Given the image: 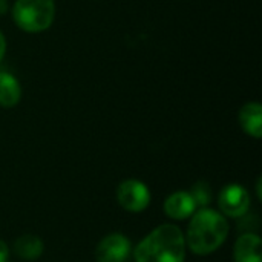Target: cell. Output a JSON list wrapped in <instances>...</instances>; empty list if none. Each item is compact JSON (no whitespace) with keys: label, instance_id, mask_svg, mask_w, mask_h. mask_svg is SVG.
Here are the masks:
<instances>
[{"label":"cell","instance_id":"cell-13","mask_svg":"<svg viewBox=\"0 0 262 262\" xmlns=\"http://www.w3.org/2000/svg\"><path fill=\"white\" fill-rule=\"evenodd\" d=\"M9 258V247L5 241L0 239V262H6Z\"/></svg>","mask_w":262,"mask_h":262},{"label":"cell","instance_id":"cell-3","mask_svg":"<svg viewBox=\"0 0 262 262\" xmlns=\"http://www.w3.org/2000/svg\"><path fill=\"white\" fill-rule=\"evenodd\" d=\"M15 25L26 32H41L55 18L54 0H17L12 8Z\"/></svg>","mask_w":262,"mask_h":262},{"label":"cell","instance_id":"cell-5","mask_svg":"<svg viewBox=\"0 0 262 262\" xmlns=\"http://www.w3.org/2000/svg\"><path fill=\"white\" fill-rule=\"evenodd\" d=\"M220 212L226 218H243L250 210V195L241 184H229L218 195Z\"/></svg>","mask_w":262,"mask_h":262},{"label":"cell","instance_id":"cell-8","mask_svg":"<svg viewBox=\"0 0 262 262\" xmlns=\"http://www.w3.org/2000/svg\"><path fill=\"white\" fill-rule=\"evenodd\" d=\"M235 262H262V241L253 232L243 233L233 246Z\"/></svg>","mask_w":262,"mask_h":262},{"label":"cell","instance_id":"cell-16","mask_svg":"<svg viewBox=\"0 0 262 262\" xmlns=\"http://www.w3.org/2000/svg\"><path fill=\"white\" fill-rule=\"evenodd\" d=\"M261 183H262V178H258V184H256V193H258V198H259V200H262Z\"/></svg>","mask_w":262,"mask_h":262},{"label":"cell","instance_id":"cell-11","mask_svg":"<svg viewBox=\"0 0 262 262\" xmlns=\"http://www.w3.org/2000/svg\"><path fill=\"white\" fill-rule=\"evenodd\" d=\"M21 97L20 83L8 72H0V106L14 107Z\"/></svg>","mask_w":262,"mask_h":262},{"label":"cell","instance_id":"cell-6","mask_svg":"<svg viewBox=\"0 0 262 262\" xmlns=\"http://www.w3.org/2000/svg\"><path fill=\"white\" fill-rule=\"evenodd\" d=\"M132 253V244L123 233L104 236L95 247L97 262H126Z\"/></svg>","mask_w":262,"mask_h":262},{"label":"cell","instance_id":"cell-9","mask_svg":"<svg viewBox=\"0 0 262 262\" xmlns=\"http://www.w3.org/2000/svg\"><path fill=\"white\" fill-rule=\"evenodd\" d=\"M239 123L246 134L253 138L262 137V106L259 103H247L239 111Z\"/></svg>","mask_w":262,"mask_h":262},{"label":"cell","instance_id":"cell-15","mask_svg":"<svg viewBox=\"0 0 262 262\" xmlns=\"http://www.w3.org/2000/svg\"><path fill=\"white\" fill-rule=\"evenodd\" d=\"M6 9H8V2L6 0H0V15L5 14Z\"/></svg>","mask_w":262,"mask_h":262},{"label":"cell","instance_id":"cell-10","mask_svg":"<svg viewBox=\"0 0 262 262\" xmlns=\"http://www.w3.org/2000/svg\"><path fill=\"white\" fill-rule=\"evenodd\" d=\"M12 250L23 261H35L43 255L45 244L41 238L35 235H21L15 239Z\"/></svg>","mask_w":262,"mask_h":262},{"label":"cell","instance_id":"cell-1","mask_svg":"<svg viewBox=\"0 0 262 262\" xmlns=\"http://www.w3.org/2000/svg\"><path fill=\"white\" fill-rule=\"evenodd\" d=\"M227 218L213 209L201 207L190 216L187 233L184 236L186 246L200 256H207L216 252L229 236Z\"/></svg>","mask_w":262,"mask_h":262},{"label":"cell","instance_id":"cell-14","mask_svg":"<svg viewBox=\"0 0 262 262\" xmlns=\"http://www.w3.org/2000/svg\"><path fill=\"white\" fill-rule=\"evenodd\" d=\"M5 52H6V40H5V35L0 31V63H2V60L5 57Z\"/></svg>","mask_w":262,"mask_h":262},{"label":"cell","instance_id":"cell-4","mask_svg":"<svg viewBox=\"0 0 262 262\" xmlns=\"http://www.w3.org/2000/svg\"><path fill=\"white\" fill-rule=\"evenodd\" d=\"M118 204L132 213H140L146 210L150 204V192L143 181L138 180H124L117 189Z\"/></svg>","mask_w":262,"mask_h":262},{"label":"cell","instance_id":"cell-2","mask_svg":"<svg viewBox=\"0 0 262 262\" xmlns=\"http://www.w3.org/2000/svg\"><path fill=\"white\" fill-rule=\"evenodd\" d=\"M184 233L175 224H161L147 233L134 250L135 262H184Z\"/></svg>","mask_w":262,"mask_h":262},{"label":"cell","instance_id":"cell-12","mask_svg":"<svg viewBox=\"0 0 262 262\" xmlns=\"http://www.w3.org/2000/svg\"><path fill=\"white\" fill-rule=\"evenodd\" d=\"M189 193L192 195V198H193V201H195L198 209L207 207L210 204V201H212V189H210V186L206 181L195 183Z\"/></svg>","mask_w":262,"mask_h":262},{"label":"cell","instance_id":"cell-17","mask_svg":"<svg viewBox=\"0 0 262 262\" xmlns=\"http://www.w3.org/2000/svg\"><path fill=\"white\" fill-rule=\"evenodd\" d=\"M6 262H8V261H6Z\"/></svg>","mask_w":262,"mask_h":262},{"label":"cell","instance_id":"cell-7","mask_svg":"<svg viewBox=\"0 0 262 262\" xmlns=\"http://www.w3.org/2000/svg\"><path fill=\"white\" fill-rule=\"evenodd\" d=\"M164 213L175 221H183L190 218L196 212V204L192 198V195L186 190H178L173 192L167 196L164 201Z\"/></svg>","mask_w":262,"mask_h":262}]
</instances>
